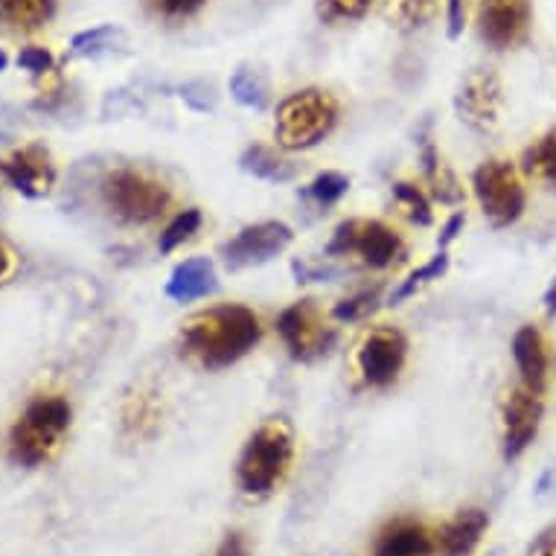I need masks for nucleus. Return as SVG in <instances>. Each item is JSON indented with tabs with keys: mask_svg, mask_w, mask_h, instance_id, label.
<instances>
[{
	"mask_svg": "<svg viewBox=\"0 0 556 556\" xmlns=\"http://www.w3.org/2000/svg\"><path fill=\"white\" fill-rule=\"evenodd\" d=\"M263 336L254 309L242 303H222L192 315L181 329L184 356L204 370H225L245 358Z\"/></svg>",
	"mask_w": 556,
	"mask_h": 556,
	"instance_id": "obj_1",
	"label": "nucleus"
},
{
	"mask_svg": "<svg viewBox=\"0 0 556 556\" xmlns=\"http://www.w3.org/2000/svg\"><path fill=\"white\" fill-rule=\"evenodd\" d=\"M294 434L283 417L263 422L242 448L237 466V481L248 498H268L286 481L292 469Z\"/></svg>",
	"mask_w": 556,
	"mask_h": 556,
	"instance_id": "obj_2",
	"label": "nucleus"
},
{
	"mask_svg": "<svg viewBox=\"0 0 556 556\" xmlns=\"http://www.w3.org/2000/svg\"><path fill=\"white\" fill-rule=\"evenodd\" d=\"M74 408L64 396H36L29 402L18 422L10 431V457L18 466H41L62 446L64 434L71 429Z\"/></svg>",
	"mask_w": 556,
	"mask_h": 556,
	"instance_id": "obj_3",
	"label": "nucleus"
},
{
	"mask_svg": "<svg viewBox=\"0 0 556 556\" xmlns=\"http://www.w3.org/2000/svg\"><path fill=\"white\" fill-rule=\"evenodd\" d=\"M338 123V100L320 88H303L289 93L277 105L274 117V140L286 152H303V149L318 147L320 140L336 128Z\"/></svg>",
	"mask_w": 556,
	"mask_h": 556,
	"instance_id": "obj_4",
	"label": "nucleus"
},
{
	"mask_svg": "<svg viewBox=\"0 0 556 556\" xmlns=\"http://www.w3.org/2000/svg\"><path fill=\"white\" fill-rule=\"evenodd\" d=\"M102 199L117 219L128 222V225H149V222L164 216L173 195L155 175L131 169V166H119V169L105 175Z\"/></svg>",
	"mask_w": 556,
	"mask_h": 556,
	"instance_id": "obj_5",
	"label": "nucleus"
},
{
	"mask_svg": "<svg viewBox=\"0 0 556 556\" xmlns=\"http://www.w3.org/2000/svg\"><path fill=\"white\" fill-rule=\"evenodd\" d=\"M475 199L481 204L486 219L493 222L495 228H510L513 222L521 219V213L528 207V195L521 187L519 169L510 161L493 157L483 161L472 175Z\"/></svg>",
	"mask_w": 556,
	"mask_h": 556,
	"instance_id": "obj_6",
	"label": "nucleus"
},
{
	"mask_svg": "<svg viewBox=\"0 0 556 556\" xmlns=\"http://www.w3.org/2000/svg\"><path fill=\"white\" fill-rule=\"evenodd\" d=\"M329 256H350L356 254L358 260L370 268H388L393 263L405 260V242L393 228L376 219H346L341 222L329 239Z\"/></svg>",
	"mask_w": 556,
	"mask_h": 556,
	"instance_id": "obj_7",
	"label": "nucleus"
},
{
	"mask_svg": "<svg viewBox=\"0 0 556 556\" xmlns=\"http://www.w3.org/2000/svg\"><path fill=\"white\" fill-rule=\"evenodd\" d=\"M277 332L294 362H312L336 344V329L327 327V318L315 301H298L280 312Z\"/></svg>",
	"mask_w": 556,
	"mask_h": 556,
	"instance_id": "obj_8",
	"label": "nucleus"
},
{
	"mask_svg": "<svg viewBox=\"0 0 556 556\" xmlns=\"http://www.w3.org/2000/svg\"><path fill=\"white\" fill-rule=\"evenodd\" d=\"M533 7L530 0H481L478 7V36L490 50H516L530 38Z\"/></svg>",
	"mask_w": 556,
	"mask_h": 556,
	"instance_id": "obj_9",
	"label": "nucleus"
},
{
	"mask_svg": "<svg viewBox=\"0 0 556 556\" xmlns=\"http://www.w3.org/2000/svg\"><path fill=\"white\" fill-rule=\"evenodd\" d=\"M504 102V88L502 79L490 67H475L466 74V79L457 88L455 97V111L457 117L464 119L466 126L472 131H493L495 123H498V114H502Z\"/></svg>",
	"mask_w": 556,
	"mask_h": 556,
	"instance_id": "obj_10",
	"label": "nucleus"
},
{
	"mask_svg": "<svg viewBox=\"0 0 556 556\" xmlns=\"http://www.w3.org/2000/svg\"><path fill=\"white\" fill-rule=\"evenodd\" d=\"M292 228L283 222H260V225H248L222 245V260L230 271H242L251 265H263L283 254L286 248L292 245Z\"/></svg>",
	"mask_w": 556,
	"mask_h": 556,
	"instance_id": "obj_11",
	"label": "nucleus"
},
{
	"mask_svg": "<svg viewBox=\"0 0 556 556\" xmlns=\"http://www.w3.org/2000/svg\"><path fill=\"white\" fill-rule=\"evenodd\" d=\"M408 356V341L400 329L379 327L358 346V370L370 388H388L396 382Z\"/></svg>",
	"mask_w": 556,
	"mask_h": 556,
	"instance_id": "obj_12",
	"label": "nucleus"
},
{
	"mask_svg": "<svg viewBox=\"0 0 556 556\" xmlns=\"http://www.w3.org/2000/svg\"><path fill=\"white\" fill-rule=\"evenodd\" d=\"M545 402L542 393L530 391L528 384L513 388L507 402H504V457L516 460L528 452V446L536 440L539 426H542Z\"/></svg>",
	"mask_w": 556,
	"mask_h": 556,
	"instance_id": "obj_13",
	"label": "nucleus"
},
{
	"mask_svg": "<svg viewBox=\"0 0 556 556\" xmlns=\"http://www.w3.org/2000/svg\"><path fill=\"white\" fill-rule=\"evenodd\" d=\"M0 175L10 181L12 190H18L27 199H45L55 184L53 155L45 147H24L0 161Z\"/></svg>",
	"mask_w": 556,
	"mask_h": 556,
	"instance_id": "obj_14",
	"label": "nucleus"
},
{
	"mask_svg": "<svg viewBox=\"0 0 556 556\" xmlns=\"http://www.w3.org/2000/svg\"><path fill=\"white\" fill-rule=\"evenodd\" d=\"M164 417V400L155 384H135L119 405V438L128 446H143L155 438Z\"/></svg>",
	"mask_w": 556,
	"mask_h": 556,
	"instance_id": "obj_15",
	"label": "nucleus"
},
{
	"mask_svg": "<svg viewBox=\"0 0 556 556\" xmlns=\"http://www.w3.org/2000/svg\"><path fill=\"white\" fill-rule=\"evenodd\" d=\"M438 536L422 521L396 519L379 530L370 556H434Z\"/></svg>",
	"mask_w": 556,
	"mask_h": 556,
	"instance_id": "obj_16",
	"label": "nucleus"
},
{
	"mask_svg": "<svg viewBox=\"0 0 556 556\" xmlns=\"http://www.w3.org/2000/svg\"><path fill=\"white\" fill-rule=\"evenodd\" d=\"M513 358L521 374V384H528L530 391L545 393L547 370H551V356H547L545 336L536 327H521L513 336Z\"/></svg>",
	"mask_w": 556,
	"mask_h": 556,
	"instance_id": "obj_17",
	"label": "nucleus"
},
{
	"mask_svg": "<svg viewBox=\"0 0 556 556\" xmlns=\"http://www.w3.org/2000/svg\"><path fill=\"white\" fill-rule=\"evenodd\" d=\"M216 286H219V280H216V268H213L211 260L192 256V260L175 265V271L169 274V283H166V298L175 303H192L216 292Z\"/></svg>",
	"mask_w": 556,
	"mask_h": 556,
	"instance_id": "obj_18",
	"label": "nucleus"
},
{
	"mask_svg": "<svg viewBox=\"0 0 556 556\" xmlns=\"http://www.w3.org/2000/svg\"><path fill=\"white\" fill-rule=\"evenodd\" d=\"M490 528V516L483 510H464L438 533V556H472Z\"/></svg>",
	"mask_w": 556,
	"mask_h": 556,
	"instance_id": "obj_19",
	"label": "nucleus"
},
{
	"mask_svg": "<svg viewBox=\"0 0 556 556\" xmlns=\"http://www.w3.org/2000/svg\"><path fill=\"white\" fill-rule=\"evenodd\" d=\"M59 0H0V29L36 33L50 24Z\"/></svg>",
	"mask_w": 556,
	"mask_h": 556,
	"instance_id": "obj_20",
	"label": "nucleus"
},
{
	"mask_svg": "<svg viewBox=\"0 0 556 556\" xmlns=\"http://www.w3.org/2000/svg\"><path fill=\"white\" fill-rule=\"evenodd\" d=\"M420 164H422V175H426V184L431 187V195L440 199L443 204H457V201L464 199V190H460V184L452 175L446 164H443V157L434 149L429 137H422L420 143Z\"/></svg>",
	"mask_w": 556,
	"mask_h": 556,
	"instance_id": "obj_21",
	"label": "nucleus"
},
{
	"mask_svg": "<svg viewBox=\"0 0 556 556\" xmlns=\"http://www.w3.org/2000/svg\"><path fill=\"white\" fill-rule=\"evenodd\" d=\"M239 166L245 169L248 175H254L260 181H268V184H286V181H294L298 178V164L283 157L280 152H274L268 147H251L245 149V155L239 161Z\"/></svg>",
	"mask_w": 556,
	"mask_h": 556,
	"instance_id": "obj_22",
	"label": "nucleus"
},
{
	"mask_svg": "<svg viewBox=\"0 0 556 556\" xmlns=\"http://www.w3.org/2000/svg\"><path fill=\"white\" fill-rule=\"evenodd\" d=\"M384 21L400 33H417L429 27L438 15V0H379Z\"/></svg>",
	"mask_w": 556,
	"mask_h": 556,
	"instance_id": "obj_23",
	"label": "nucleus"
},
{
	"mask_svg": "<svg viewBox=\"0 0 556 556\" xmlns=\"http://www.w3.org/2000/svg\"><path fill=\"white\" fill-rule=\"evenodd\" d=\"M521 166L530 178L547 184L556 190V128L542 135L530 149H525Z\"/></svg>",
	"mask_w": 556,
	"mask_h": 556,
	"instance_id": "obj_24",
	"label": "nucleus"
},
{
	"mask_svg": "<svg viewBox=\"0 0 556 556\" xmlns=\"http://www.w3.org/2000/svg\"><path fill=\"white\" fill-rule=\"evenodd\" d=\"M230 97L245 105V109L263 111L271 100V88L265 83V76L254 67H239L237 74L230 76Z\"/></svg>",
	"mask_w": 556,
	"mask_h": 556,
	"instance_id": "obj_25",
	"label": "nucleus"
},
{
	"mask_svg": "<svg viewBox=\"0 0 556 556\" xmlns=\"http://www.w3.org/2000/svg\"><path fill=\"white\" fill-rule=\"evenodd\" d=\"M393 199H396V204H400V211L408 216L414 225H431L434 222V213H431V201L426 199V192L420 190V187H414V184L408 181H400L393 184Z\"/></svg>",
	"mask_w": 556,
	"mask_h": 556,
	"instance_id": "obj_26",
	"label": "nucleus"
},
{
	"mask_svg": "<svg viewBox=\"0 0 556 556\" xmlns=\"http://www.w3.org/2000/svg\"><path fill=\"white\" fill-rule=\"evenodd\" d=\"M446 268H448V254L446 251H438V254L431 256L429 263L420 265V268L410 274L408 280H405V283H402L400 289L391 294L393 306H400L402 301H408L410 294L417 292V289H422L426 283H431V280H440V277L446 274Z\"/></svg>",
	"mask_w": 556,
	"mask_h": 556,
	"instance_id": "obj_27",
	"label": "nucleus"
},
{
	"mask_svg": "<svg viewBox=\"0 0 556 556\" xmlns=\"http://www.w3.org/2000/svg\"><path fill=\"white\" fill-rule=\"evenodd\" d=\"M379 298H382V289H367V292H358L353 298H344L341 303H336L332 309V318L341 320V324H356V320H365L367 315H374L379 309Z\"/></svg>",
	"mask_w": 556,
	"mask_h": 556,
	"instance_id": "obj_28",
	"label": "nucleus"
},
{
	"mask_svg": "<svg viewBox=\"0 0 556 556\" xmlns=\"http://www.w3.org/2000/svg\"><path fill=\"white\" fill-rule=\"evenodd\" d=\"M199 228H201V213L195 211V207L178 213V216H175V219L166 225L164 233H161V239H157L161 254H169V251H175L178 245H184V242H187L192 233H199Z\"/></svg>",
	"mask_w": 556,
	"mask_h": 556,
	"instance_id": "obj_29",
	"label": "nucleus"
},
{
	"mask_svg": "<svg viewBox=\"0 0 556 556\" xmlns=\"http://www.w3.org/2000/svg\"><path fill=\"white\" fill-rule=\"evenodd\" d=\"M350 190V178L341 173H320L315 181L306 187V199H312L318 207H332L344 199Z\"/></svg>",
	"mask_w": 556,
	"mask_h": 556,
	"instance_id": "obj_30",
	"label": "nucleus"
},
{
	"mask_svg": "<svg viewBox=\"0 0 556 556\" xmlns=\"http://www.w3.org/2000/svg\"><path fill=\"white\" fill-rule=\"evenodd\" d=\"M376 0H318V15L329 24L362 21Z\"/></svg>",
	"mask_w": 556,
	"mask_h": 556,
	"instance_id": "obj_31",
	"label": "nucleus"
},
{
	"mask_svg": "<svg viewBox=\"0 0 556 556\" xmlns=\"http://www.w3.org/2000/svg\"><path fill=\"white\" fill-rule=\"evenodd\" d=\"M204 3L207 0H147L149 12L161 21H169V24H181V21L199 15Z\"/></svg>",
	"mask_w": 556,
	"mask_h": 556,
	"instance_id": "obj_32",
	"label": "nucleus"
},
{
	"mask_svg": "<svg viewBox=\"0 0 556 556\" xmlns=\"http://www.w3.org/2000/svg\"><path fill=\"white\" fill-rule=\"evenodd\" d=\"M18 67L33 76H45L47 71H53V53L45 47H24L18 53Z\"/></svg>",
	"mask_w": 556,
	"mask_h": 556,
	"instance_id": "obj_33",
	"label": "nucleus"
},
{
	"mask_svg": "<svg viewBox=\"0 0 556 556\" xmlns=\"http://www.w3.org/2000/svg\"><path fill=\"white\" fill-rule=\"evenodd\" d=\"M292 271L301 283H312V280H332V277L338 274L336 268H329V265L324 263H309V260H294Z\"/></svg>",
	"mask_w": 556,
	"mask_h": 556,
	"instance_id": "obj_34",
	"label": "nucleus"
},
{
	"mask_svg": "<svg viewBox=\"0 0 556 556\" xmlns=\"http://www.w3.org/2000/svg\"><path fill=\"white\" fill-rule=\"evenodd\" d=\"M466 15H469V0H446L448 38H460L466 27Z\"/></svg>",
	"mask_w": 556,
	"mask_h": 556,
	"instance_id": "obj_35",
	"label": "nucleus"
},
{
	"mask_svg": "<svg viewBox=\"0 0 556 556\" xmlns=\"http://www.w3.org/2000/svg\"><path fill=\"white\" fill-rule=\"evenodd\" d=\"M216 556H251V545H248L245 533H228V536L222 539L219 551Z\"/></svg>",
	"mask_w": 556,
	"mask_h": 556,
	"instance_id": "obj_36",
	"label": "nucleus"
},
{
	"mask_svg": "<svg viewBox=\"0 0 556 556\" xmlns=\"http://www.w3.org/2000/svg\"><path fill=\"white\" fill-rule=\"evenodd\" d=\"M530 556H556V525L539 533L533 547H530Z\"/></svg>",
	"mask_w": 556,
	"mask_h": 556,
	"instance_id": "obj_37",
	"label": "nucleus"
},
{
	"mask_svg": "<svg viewBox=\"0 0 556 556\" xmlns=\"http://www.w3.org/2000/svg\"><path fill=\"white\" fill-rule=\"evenodd\" d=\"M460 230H464V213H455V216H452V219L446 222V228H443V233H440V239H438L440 251H446V248L452 245V242H455Z\"/></svg>",
	"mask_w": 556,
	"mask_h": 556,
	"instance_id": "obj_38",
	"label": "nucleus"
},
{
	"mask_svg": "<svg viewBox=\"0 0 556 556\" xmlns=\"http://www.w3.org/2000/svg\"><path fill=\"white\" fill-rule=\"evenodd\" d=\"M10 268H12V254H10V248H7V242L0 239V280L10 274Z\"/></svg>",
	"mask_w": 556,
	"mask_h": 556,
	"instance_id": "obj_39",
	"label": "nucleus"
},
{
	"mask_svg": "<svg viewBox=\"0 0 556 556\" xmlns=\"http://www.w3.org/2000/svg\"><path fill=\"white\" fill-rule=\"evenodd\" d=\"M545 309L551 312V315H556V280L551 283V289H547L545 294Z\"/></svg>",
	"mask_w": 556,
	"mask_h": 556,
	"instance_id": "obj_40",
	"label": "nucleus"
},
{
	"mask_svg": "<svg viewBox=\"0 0 556 556\" xmlns=\"http://www.w3.org/2000/svg\"><path fill=\"white\" fill-rule=\"evenodd\" d=\"M7 64H10V59H7V53L0 50V71H7Z\"/></svg>",
	"mask_w": 556,
	"mask_h": 556,
	"instance_id": "obj_41",
	"label": "nucleus"
}]
</instances>
